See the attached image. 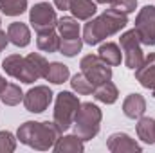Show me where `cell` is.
Instances as JSON below:
<instances>
[{
	"mask_svg": "<svg viewBox=\"0 0 155 153\" xmlns=\"http://www.w3.org/2000/svg\"><path fill=\"white\" fill-rule=\"evenodd\" d=\"M126 24H128V15L110 7L103 15H99L97 18L92 16L90 20H87V24L83 27V43L97 45L105 38H108V36L119 33L121 29H124Z\"/></svg>",
	"mask_w": 155,
	"mask_h": 153,
	"instance_id": "obj_1",
	"label": "cell"
},
{
	"mask_svg": "<svg viewBox=\"0 0 155 153\" xmlns=\"http://www.w3.org/2000/svg\"><path fill=\"white\" fill-rule=\"evenodd\" d=\"M61 135L60 128L56 126L54 121H25L24 124L18 126L16 130V139L38 151H47L51 150L58 137Z\"/></svg>",
	"mask_w": 155,
	"mask_h": 153,
	"instance_id": "obj_2",
	"label": "cell"
},
{
	"mask_svg": "<svg viewBox=\"0 0 155 153\" xmlns=\"http://www.w3.org/2000/svg\"><path fill=\"white\" fill-rule=\"evenodd\" d=\"M103 114L94 103H81L74 117V133L83 141H90L99 133Z\"/></svg>",
	"mask_w": 155,
	"mask_h": 153,
	"instance_id": "obj_3",
	"label": "cell"
},
{
	"mask_svg": "<svg viewBox=\"0 0 155 153\" xmlns=\"http://www.w3.org/2000/svg\"><path fill=\"white\" fill-rule=\"evenodd\" d=\"M79 99L78 96H74L72 92H60L56 96V103H54V115L52 121L56 122V126L60 128V132H67L72 124H74V117L79 108Z\"/></svg>",
	"mask_w": 155,
	"mask_h": 153,
	"instance_id": "obj_4",
	"label": "cell"
},
{
	"mask_svg": "<svg viewBox=\"0 0 155 153\" xmlns=\"http://www.w3.org/2000/svg\"><path fill=\"white\" fill-rule=\"evenodd\" d=\"M2 69L7 76L15 77L22 83H35L38 81V76L36 72L33 70L27 56H20V54H9L5 56V60L2 61Z\"/></svg>",
	"mask_w": 155,
	"mask_h": 153,
	"instance_id": "obj_5",
	"label": "cell"
},
{
	"mask_svg": "<svg viewBox=\"0 0 155 153\" xmlns=\"http://www.w3.org/2000/svg\"><path fill=\"white\" fill-rule=\"evenodd\" d=\"M119 43H121V50H123V60H124V65L132 70H135L143 60H144V54H143V49H141V38L137 34L135 29L132 31H126L121 34L119 38Z\"/></svg>",
	"mask_w": 155,
	"mask_h": 153,
	"instance_id": "obj_6",
	"label": "cell"
},
{
	"mask_svg": "<svg viewBox=\"0 0 155 153\" xmlns=\"http://www.w3.org/2000/svg\"><path fill=\"white\" fill-rule=\"evenodd\" d=\"M81 72L88 77L94 85H101L105 81L112 79V67L107 65L97 54H87L79 61Z\"/></svg>",
	"mask_w": 155,
	"mask_h": 153,
	"instance_id": "obj_7",
	"label": "cell"
},
{
	"mask_svg": "<svg viewBox=\"0 0 155 153\" xmlns=\"http://www.w3.org/2000/svg\"><path fill=\"white\" fill-rule=\"evenodd\" d=\"M29 24L33 25V29L36 33H45V31L56 29V24H58L56 9L49 2H40L29 13Z\"/></svg>",
	"mask_w": 155,
	"mask_h": 153,
	"instance_id": "obj_8",
	"label": "cell"
},
{
	"mask_svg": "<svg viewBox=\"0 0 155 153\" xmlns=\"http://www.w3.org/2000/svg\"><path fill=\"white\" fill-rule=\"evenodd\" d=\"M134 29L137 31L143 45L153 47L155 45V5H144L139 11Z\"/></svg>",
	"mask_w": 155,
	"mask_h": 153,
	"instance_id": "obj_9",
	"label": "cell"
},
{
	"mask_svg": "<svg viewBox=\"0 0 155 153\" xmlns=\"http://www.w3.org/2000/svg\"><path fill=\"white\" fill-rule=\"evenodd\" d=\"M52 90L47 85H38L35 88H31L27 94H24V106L27 108V112L33 114H41L49 108V105L52 103Z\"/></svg>",
	"mask_w": 155,
	"mask_h": 153,
	"instance_id": "obj_10",
	"label": "cell"
},
{
	"mask_svg": "<svg viewBox=\"0 0 155 153\" xmlns=\"http://www.w3.org/2000/svg\"><path fill=\"white\" fill-rule=\"evenodd\" d=\"M107 148L110 150L112 153H141L143 151V146L132 139L128 133H112L108 139H107Z\"/></svg>",
	"mask_w": 155,
	"mask_h": 153,
	"instance_id": "obj_11",
	"label": "cell"
},
{
	"mask_svg": "<svg viewBox=\"0 0 155 153\" xmlns=\"http://www.w3.org/2000/svg\"><path fill=\"white\" fill-rule=\"evenodd\" d=\"M135 79L144 88L152 90V96L155 97V52H150L135 69Z\"/></svg>",
	"mask_w": 155,
	"mask_h": 153,
	"instance_id": "obj_12",
	"label": "cell"
},
{
	"mask_svg": "<svg viewBox=\"0 0 155 153\" xmlns=\"http://www.w3.org/2000/svg\"><path fill=\"white\" fill-rule=\"evenodd\" d=\"M123 112L128 119H139L146 112V99L141 94H130L123 101Z\"/></svg>",
	"mask_w": 155,
	"mask_h": 153,
	"instance_id": "obj_13",
	"label": "cell"
},
{
	"mask_svg": "<svg viewBox=\"0 0 155 153\" xmlns=\"http://www.w3.org/2000/svg\"><path fill=\"white\" fill-rule=\"evenodd\" d=\"M52 150L56 153H81L85 151V141L81 137H78L76 133L65 135V137L60 135L56 144L52 146Z\"/></svg>",
	"mask_w": 155,
	"mask_h": 153,
	"instance_id": "obj_14",
	"label": "cell"
},
{
	"mask_svg": "<svg viewBox=\"0 0 155 153\" xmlns=\"http://www.w3.org/2000/svg\"><path fill=\"white\" fill-rule=\"evenodd\" d=\"M7 38L16 47H27L31 43V31L22 22H13L7 27Z\"/></svg>",
	"mask_w": 155,
	"mask_h": 153,
	"instance_id": "obj_15",
	"label": "cell"
},
{
	"mask_svg": "<svg viewBox=\"0 0 155 153\" xmlns=\"http://www.w3.org/2000/svg\"><path fill=\"white\" fill-rule=\"evenodd\" d=\"M97 56L107 63V65H110V67H117V65H121V61H123V50H121V47L114 43V41H107V43H103L101 47H99V50H97Z\"/></svg>",
	"mask_w": 155,
	"mask_h": 153,
	"instance_id": "obj_16",
	"label": "cell"
},
{
	"mask_svg": "<svg viewBox=\"0 0 155 153\" xmlns=\"http://www.w3.org/2000/svg\"><path fill=\"white\" fill-rule=\"evenodd\" d=\"M92 94H94V97L99 103H105V105H114L117 101V97H119L117 86L112 83V79L110 81H105L101 85H96V88H94Z\"/></svg>",
	"mask_w": 155,
	"mask_h": 153,
	"instance_id": "obj_17",
	"label": "cell"
},
{
	"mask_svg": "<svg viewBox=\"0 0 155 153\" xmlns=\"http://www.w3.org/2000/svg\"><path fill=\"white\" fill-rule=\"evenodd\" d=\"M69 11L72 13V16L78 18V20H90L96 15L97 5H96L94 0H72Z\"/></svg>",
	"mask_w": 155,
	"mask_h": 153,
	"instance_id": "obj_18",
	"label": "cell"
},
{
	"mask_svg": "<svg viewBox=\"0 0 155 153\" xmlns=\"http://www.w3.org/2000/svg\"><path fill=\"white\" fill-rule=\"evenodd\" d=\"M60 34L52 29V31H45V33H38L36 38V45L40 50L43 52H58L60 50Z\"/></svg>",
	"mask_w": 155,
	"mask_h": 153,
	"instance_id": "obj_19",
	"label": "cell"
},
{
	"mask_svg": "<svg viewBox=\"0 0 155 153\" xmlns=\"http://www.w3.org/2000/svg\"><path fill=\"white\" fill-rule=\"evenodd\" d=\"M56 29H58L60 38H78L79 36V24H78V18H74V16L58 18Z\"/></svg>",
	"mask_w": 155,
	"mask_h": 153,
	"instance_id": "obj_20",
	"label": "cell"
},
{
	"mask_svg": "<svg viewBox=\"0 0 155 153\" xmlns=\"http://www.w3.org/2000/svg\"><path fill=\"white\" fill-rule=\"evenodd\" d=\"M71 77V70L67 65L60 63V61H52L49 63V69H47V74H45V79L54 83V85H61L65 83L67 79Z\"/></svg>",
	"mask_w": 155,
	"mask_h": 153,
	"instance_id": "obj_21",
	"label": "cell"
},
{
	"mask_svg": "<svg viewBox=\"0 0 155 153\" xmlns=\"http://www.w3.org/2000/svg\"><path fill=\"white\" fill-rule=\"evenodd\" d=\"M137 135H139V139L143 142L155 144V119L153 117H139Z\"/></svg>",
	"mask_w": 155,
	"mask_h": 153,
	"instance_id": "obj_22",
	"label": "cell"
},
{
	"mask_svg": "<svg viewBox=\"0 0 155 153\" xmlns=\"http://www.w3.org/2000/svg\"><path fill=\"white\" fill-rule=\"evenodd\" d=\"M0 101L7 106H16L24 101V92L16 83H7L0 94Z\"/></svg>",
	"mask_w": 155,
	"mask_h": 153,
	"instance_id": "obj_23",
	"label": "cell"
},
{
	"mask_svg": "<svg viewBox=\"0 0 155 153\" xmlns=\"http://www.w3.org/2000/svg\"><path fill=\"white\" fill-rule=\"evenodd\" d=\"M27 9V0H0V11L5 16H18Z\"/></svg>",
	"mask_w": 155,
	"mask_h": 153,
	"instance_id": "obj_24",
	"label": "cell"
},
{
	"mask_svg": "<svg viewBox=\"0 0 155 153\" xmlns=\"http://www.w3.org/2000/svg\"><path fill=\"white\" fill-rule=\"evenodd\" d=\"M71 85H72V88L76 90L78 94H81V96H88V94H92V92H94V88H96V85H94V83H92L87 76H85L83 72L74 74L72 79H71Z\"/></svg>",
	"mask_w": 155,
	"mask_h": 153,
	"instance_id": "obj_25",
	"label": "cell"
},
{
	"mask_svg": "<svg viewBox=\"0 0 155 153\" xmlns=\"http://www.w3.org/2000/svg\"><path fill=\"white\" fill-rule=\"evenodd\" d=\"M83 47V38L78 36V38H61L60 40V52L67 58H72L76 56L78 52L81 50Z\"/></svg>",
	"mask_w": 155,
	"mask_h": 153,
	"instance_id": "obj_26",
	"label": "cell"
},
{
	"mask_svg": "<svg viewBox=\"0 0 155 153\" xmlns=\"http://www.w3.org/2000/svg\"><path fill=\"white\" fill-rule=\"evenodd\" d=\"M27 60H29V63H31L33 70L36 72L38 79L45 77V74H47V69H49V61H47L41 54H38V52H31V54H27Z\"/></svg>",
	"mask_w": 155,
	"mask_h": 153,
	"instance_id": "obj_27",
	"label": "cell"
},
{
	"mask_svg": "<svg viewBox=\"0 0 155 153\" xmlns=\"http://www.w3.org/2000/svg\"><path fill=\"white\" fill-rule=\"evenodd\" d=\"M16 150V139L11 132H0V153H11Z\"/></svg>",
	"mask_w": 155,
	"mask_h": 153,
	"instance_id": "obj_28",
	"label": "cell"
},
{
	"mask_svg": "<svg viewBox=\"0 0 155 153\" xmlns=\"http://www.w3.org/2000/svg\"><path fill=\"white\" fill-rule=\"evenodd\" d=\"M110 7H114V9L124 13V15H130V13L135 11L137 0H112V2H110Z\"/></svg>",
	"mask_w": 155,
	"mask_h": 153,
	"instance_id": "obj_29",
	"label": "cell"
},
{
	"mask_svg": "<svg viewBox=\"0 0 155 153\" xmlns=\"http://www.w3.org/2000/svg\"><path fill=\"white\" fill-rule=\"evenodd\" d=\"M71 4H72V0H54V5L58 9H61V11H69Z\"/></svg>",
	"mask_w": 155,
	"mask_h": 153,
	"instance_id": "obj_30",
	"label": "cell"
},
{
	"mask_svg": "<svg viewBox=\"0 0 155 153\" xmlns=\"http://www.w3.org/2000/svg\"><path fill=\"white\" fill-rule=\"evenodd\" d=\"M7 41H9V38H7V33H4V31H0V52L5 49V45H7Z\"/></svg>",
	"mask_w": 155,
	"mask_h": 153,
	"instance_id": "obj_31",
	"label": "cell"
},
{
	"mask_svg": "<svg viewBox=\"0 0 155 153\" xmlns=\"http://www.w3.org/2000/svg\"><path fill=\"white\" fill-rule=\"evenodd\" d=\"M5 85H7V81H5V77H4L2 74H0V94H2V90L5 88Z\"/></svg>",
	"mask_w": 155,
	"mask_h": 153,
	"instance_id": "obj_32",
	"label": "cell"
},
{
	"mask_svg": "<svg viewBox=\"0 0 155 153\" xmlns=\"http://www.w3.org/2000/svg\"><path fill=\"white\" fill-rule=\"evenodd\" d=\"M94 2H96V4H110L112 0H94Z\"/></svg>",
	"mask_w": 155,
	"mask_h": 153,
	"instance_id": "obj_33",
	"label": "cell"
},
{
	"mask_svg": "<svg viewBox=\"0 0 155 153\" xmlns=\"http://www.w3.org/2000/svg\"><path fill=\"white\" fill-rule=\"evenodd\" d=\"M0 24H2V22H0Z\"/></svg>",
	"mask_w": 155,
	"mask_h": 153,
	"instance_id": "obj_34",
	"label": "cell"
}]
</instances>
